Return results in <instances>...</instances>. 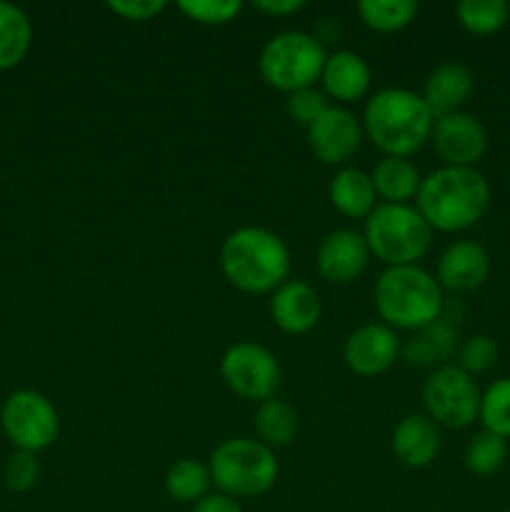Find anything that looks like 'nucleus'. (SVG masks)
<instances>
[{
  "mask_svg": "<svg viewBox=\"0 0 510 512\" xmlns=\"http://www.w3.org/2000/svg\"><path fill=\"white\" fill-rule=\"evenodd\" d=\"M220 270L243 293H273L290 280V250L275 230L240 225L220 245Z\"/></svg>",
  "mask_w": 510,
  "mask_h": 512,
  "instance_id": "nucleus-1",
  "label": "nucleus"
},
{
  "mask_svg": "<svg viewBox=\"0 0 510 512\" xmlns=\"http://www.w3.org/2000/svg\"><path fill=\"white\" fill-rule=\"evenodd\" d=\"M490 205V185L478 168L440 165L423 175L415 208L440 233H460L478 223Z\"/></svg>",
  "mask_w": 510,
  "mask_h": 512,
  "instance_id": "nucleus-2",
  "label": "nucleus"
},
{
  "mask_svg": "<svg viewBox=\"0 0 510 512\" xmlns=\"http://www.w3.org/2000/svg\"><path fill=\"white\" fill-rule=\"evenodd\" d=\"M363 133L383 155L410 158L430 143L435 115L423 95L408 88H380L363 110Z\"/></svg>",
  "mask_w": 510,
  "mask_h": 512,
  "instance_id": "nucleus-3",
  "label": "nucleus"
},
{
  "mask_svg": "<svg viewBox=\"0 0 510 512\" xmlns=\"http://www.w3.org/2000/svg\"><path fill=\"white\" fill-rule=\"evenodd\" d=\"M373 305L393 330H423L443 315L445 298L433 273L420 265H395L375 280Z\"/></svg>",
  "mask_w": 510,
  "mask_h": 512,
  "instance_id": "nucleus-4",
  "label": "nucleus"
},
{
  "mask_svg": "<svg viewBox=\"0 0 510 512\" xmlns=\"http://www.w3.org/2000/svg\"><path fill=\"white\" fill-rule=\"evenodd\" d=\"M210 480L228 498H260L278 483L280 465L275 450L258 438H225L208 458Z\"/></svg>",
  "mask_w": 510,
  "mask_h": 512,
  "instance_id": "nucleus-5",
  "label": "nucleus"
},
{
  "mask_svg": "<svg viewBox=\"0 0 510 512\" xmlns=\"http://www.w3.org/2000/svg\"><path fill=\"white\" fill-rule=\"evenodd\" d=\"M363 235L370 255L385 263V268L418 265V260L428 255L430 243H433V228L410 203L375 205L373 213L365 218Z\"/></svg>",
  "mask_w": 510,
  "mask_h": 512,
  "instance_id": "nucleus-6",
  "label": "nucleus"
},
{
  "mask_svg": "<svg viewBox=\"0 0 510 512\" xmlns=\"http://www.w3.org/2000/svg\"><path fill=\"white\" fill-rule=\"evenodd\" d=\"M325 58L328 50L318 35L305 30H283L263 45L258 70L270 88L290 95L318 83Z\"/></svg>",
  "mask_w": 510,
  "mask_h": 512,
  "instance_id": "nucleus-7",
  "label": "nucleus"
},
{
  "mask_svg": "<svg viewBox=\"0 0 510 512\" xmlns=\"http://www.w3.org/2000/svg\"><path fill=\"white\" fill-rule=\"evenodd\" d=\"M480 393L473 375L460 365L445 363L433 368L423 383L425 415L440 428H468L480 415Z\"/></svg>",
  "mask_w": 510,
  "mask_h": 512,
  "instance_id": "nucleus-8",
  "label": "nucleus"
},
{
  "mask_svg": "<svg viewBox=\"0 0 510 512\" xmlns=\"http://www.w3.org/2000/svg\"><path fill=\"white\" fill-rule=\"evenodd\" d=\"M220 378L238 398L263 403L280 388L283 370L273 350L255 340H238L220 358Z\"/></svg>",
  "mask_w": 510,
  "mask_h": 512,
  "instance_id": "nucleus-9",
  "label": "nucleus"
},
{
  "mask_svg": "<svg viewBox=\"0 0 510 512\" xmlns=\"http://www.w3.org/2000/svg\"><path fill=\"white\" fill-rule=\"evenodd\" d=\"M0 420L10 443L25 453H40L50 448L60 433L58 410L35 390H15L5 400Z\"/></svg>",
  "mask_w": 510,
  "mask_h": 512,
  "instance_id": "nucleus-10",
  "label": "nucleus"
},
{
  "mask_svg": "<svg viewBox=\"0 0 510 512\" xmlns=\"http://www.w3.org/2000/svg\"><path fill=\"white\" fill-rule=\"evenodd\" d=\"M363 135V123L343 105H330L310 128H305L310 153L320 163L340 165V168H345L348 160L355 158Z\"/></svg>",
  "mask_w": 510,
  "mask_h": 512,
  "instance_id": "nucleus-11",
  "label": "nucleus"
},
{
  "mask_svg": "<svg viewBox=\"0 0 510 512\" xmlns=\"http://www.w3.org/2000/svg\"><path fill=\"white\" fill-rule=\"evenodd\" d=\"M430 143L443 165L475 168L488 150V130L475 115L458 110V113L435 118Z\"/></svg>",
  "mask_w": 510,
  "mask_h": 512,
  "instance_id": "nucleus-12",
  "label": "nucleus"
},
{
  "mask_svg": "<svg viewBox=\"0 0 510 512\" xmlns=\"http://www.w3.org/2000/svg\"><path fill=\"white\" fill-rule=\"evenodd\" d=\"M400 355V340L390 325L365 323L345 338L343 360L350 373L360 378H375L388 373Z\"/></svg>",
  "mask_w": 510,
  "mask_h": 512,
  "instance_id": "nucleus-13",
  "label": "nucleus"
},
{
  "mask_svg": "<svg viewBox=\"0 0 510 512\" xmlns=\"http://www.w3.org/2000/svg\"><path fill=\"white\" fill-rule=\"evenodd\" d=\"M370 258L373 255L365 243V235L353 228L330 230L315 250L318 273L335 285L355 283L368 270Z\"/></svg>",
  "mask_w": 510,
  "mask_h": 512,
  "instance_id": "nucleus-14",
  "label": "nucleus"
},
{
  "mask_svg": "<svg viewBox=\"0 0 510 512\" xmlns=\"http://www.w3.org/2000/svg\"><path fill=\"white\" fill-rule=\"evenodd\" d=\"M490 253L478 240H455L438 258V283L450 293H473L488 280Z\"/></svg>",
  "mask_w": 510,
  "mask_h": 512,
  "instance_id": "nucleus-15",
  "label": "nucleus"
},
{
  "mask_svg": "<svg viewBox=\"0 0 510 512\" xmlns=\"http://www.w3.org/2000/svg\"><path fill=\"white\" fill-rule=\"evenodd\" d=\"M270 320L288 335H305L318 325L323 305L318 290L310 283L290 278L270 293Z\"/></svg>",
  "mask_w": 510,
  "mask_h": 512,
  "instance_id": "nucleus-16",
  "label": "nucleus"
},
{
  "mask_svg": "<svg viewBox=\"0 0 510 512\" xmlns=\"http://www.w3.org/2000/svg\"><path fill=\"white\" fill-rule=\"evenodd\" d=\"M440 425L425 413H410L393 428L390 448L405 468H428L440 453Z\"/></svg>",
  "mask_w": 510,
  "mask_h": 512,
  "instance_id": "nucleus-17",
  "label": "nucleus"
},
{
  "mask_svg": "<svg viewBox=\"0 0 510 512\" xmlns=\"http://www.w3.org/2000/svg\"><path fill=\"white\" fill-rule=\"evenodd\" d=\"M475 90V75L468 65L455 63H440L433 73L428 75L423 85V100L430 108L435 118L440 115H450L463 110V105L473 98Z\"/></svg>",
  "mask_w": 510,
  "mask_h": 512,
  "instance_id": "nucleus-18",
  "label": "nucleus"
},
{
  "mask_svg": "<svg viewBox=\"0 0 510 512\" xmlns=\"http://www.w3.org/2000/svg\"><path fill=\"white\" fill-rule=\"evenodd\" d=\"M320 83H323V93L328 98L340 100V103H353L370 90L373 70L363 55L343 48L328 53L323 73H320Z\"/></svg>",
  "mask_w": 510,
  "mask_h": 512,
  "instance_id": "nucleus-19",
  "label": "nucleus"
},
{
  "mask_svg": "<svg viewBox=\"0 0 510 512\" xmlns=\"http://www.w3.org/2000/svg\"><path fill=\"white\" fill-rule=\"evenodd\" d=\"M328 200L340 215L353 220H365L380 203L370 173L353 168V165H345L330 178Z\"/></svg>",
  "mask_w": 510,
  "mask_h": 512,
  "instance_id": "nucleus-20",
  "label": "nucleus"
},
{
  "mask_svg": "<svg viewBox=\"0 0 510 512\" xmlns=\"http://www.w3.org/2000/svg\"><path fill=\"white\" fill-rule=\"evenodd\" d=\"M370 180L380 203H410L418 195L423 175L410 158L383 155L370 170Z\"/></svg>",
  "mask_w": 510,
  "mask_h": 512,
  "instance_id": "nucleus-21",
  "label": "nucleus"
},
{
  "mask_svg": "<svg viewBox=\"0 0 510 512\" xmlns=\"http://www.w3.org/2000/svg\"><path fill=\"white\" fill-rule=\"evenodd\" d=\"M298 430V410L288 400L273 395V398L258 403V410H255V433H258L260 443H265L273 450L288 448L298 438Z\"/></svg>",
  "mask_w": 510,
  "mask_h": 512,
  "instance_id": "nucleus-22",
  "label": "nucleus"
},
{
  "mask_svg": "<svg viewBox=\"0 0 510 512\" xmlns=\"http://www.w3.org/2000/svg\"><path fill=\"white\" fill-rule=\"evenodd\" d=\"M455 338H458V333H455L453 325L445 320L443 310V315H440L435 323L418 330V338H413L405 345V360H408L410 365H435V368H440L455 350Z\"/></svg>",
  "mask_w": 510,
  "mask_h": 512,
  "instance_id": "nucleus-23",
  "label": "nucleus"
},
{
  "mask_svg": "<svg viewBox=\"0 0 510 512\" xmlns=\"http://www.w3.org/2000/svg\"><path fill=\"white\" fill-rule=\"evenodd\" d=\"M33 40V25L30 18L13 3L0 0V70L15 68Z\"/></svg>",
  "mask_w": 510,
  "mask_h": 512,
  "instance_id": "nucleus-24",
  "label": "nucleus"
},
{
  "mask_svg": "<svg viewBox=\"0 0 510 512\" xmlns=\"http://www.w3.org/2000/svg\"><path fill=\"white\" fill-rule=\"evenodd\" d=\"M165 493L170 495L178 503H198L205 495L213 493V480H210L208 463H200V460L183 458L178 463H173L165 473Z\"/></svg>",
  "mask_w": 510,
  "mask_h": 512,
  "instance_id": "nucleus-25",
  "label": "nucleus"
},
{
  "mask_svg": "<svg viewBox=\"0 0 510 512\" xmlns=\"http://www.w3.org/2000/svg\"><path fill=\"white\" fill-rule=\"evenodd\" d=\"M358 15L375 33H395L408 28L418 15L415 0H360Z\"/></svg>",
  "mask_w": 510,
  "mask_h": 512,
  "instance_id": "nucleus-26",
  "label": "nucleus"
},
{
  "mask_svg": "<svg viewBox=\"0 0 510 512\" xmlns=\"http://www.w3.org/2000/svg\"><path fill=\"white\" fill-rule=\"evenodd\" d=\"M455 18L468 33L493 35L510 23V5L505 0H460Z\"/></svg>",
  "mask_w": 510,
  "mask_h": 512,
  "instance_id": "nucleus-27",
  "label": "nucleus"
},
{
  "mask_svg": "<svg viewBox=\"0 0 510 512\" xmlns=\"http://www.w3.org/2000/svg\"><path fill=\"white\" fill-rule=\"evenodd\" d=\"M505 458H508V440L488 433V430H480L478 435H473L463 455L465 468L473 475H480V478L498 473L505 465Z\"/></svg>",
  "mask_w": 510,
  "mask_h": 512,
  "instance_id": "nucleus-28",
  "label": "nucleus"
},
{
  "mask_svg": "<svg viewBox=\"0 0 510 512\" xmlns=\"http://www.w3.org/2000/svg\"><path fill=\"white\" fill-rule=\"evenodd\" d=\"M483 430L510 438V378H500L485 388L480 398V415Z\"/></svg>",
  "mask_w": 510,
  "mask_h": 512,
  "instance_id": "nucleus-29",
  "label": "nucleus"
},
{
  "mask_svg": "<svg viewBox=\"0 0 510 512\" xmlns=\"http://www.w3.org/2000/svg\"><path fill=\"white\" fill-rule=\"evenodd\" d=\"M495 363H498V343L490 335H470L458 348V365L473 378L480 373H488Z\"/></svg>",
  "mask_w": 510,
  "mask_h": 512,
  "instance_id": "nucleus-30",
  "label": "nucleus"
},
{
  "mask_svg": "<svg viewBox=\"0 0 510 512\" xmlns=\"http://www.w3.org/2000/svg\"><path fill=\"white\" fill-rule=\"evenodd\" d=\"M178 10L200 25H225L238 18L243 3L240 0H180Z\"/></svg>",
  "mask_w": 510,
  "mask_h": 512,
  "instance_id": "nucleus-31",
  "label": "nucleus"
},
{
  "mask_svg": "<svg viewBox=\"0 0 510 512\" xmlns=\"http://www.w3.org/2000/svg\"><path fill=\"white\" fill-rule=\"evenodd\" d=\"M328 108V95H325L323 90L315 88V85L313 88L295 90V93H290L288 98H285V113H288V118L293 120L295 125H300L303 130L310 128V125H313Z\"/></svg>",
  "mask_w": 510,
  "mask_h": 512,
  "instance_id": "nucleus-32",
  "label": "nucleus"
},
{
  "mask_svg": "<svg viewBox=\"0 0 510 512\" xmlns=\"http://www.w3.org/2000/svg\"><path fill=\"white\" fill-rule=\"evenodd\" d=\"M40 478V463L35 453H25V450H15L5 463V485L15 493H28L35 488Z\"/></svg>",
  "mask_w": 510,
  "mask_h": 512,
  "instance_id": "nucleus-33",
  "label": "nucleus"
},
{
  "mask_svg": "<svg viewBox=\"0 0 510 512\" xmlns=\"http://www.w3.org/2000/svg\"><path fill=\"white\" fill-rule=\"evenodd\" d=\"M108 8L113 10L118 18L133 20V23H145V20L155 18L168 8L165 0H110Z\"/></svg>",
  "mask_w": 510,
  "mask_h": 512,
  "instance_id": "nucleus-34",
  "label": "nucleus"
},
{
  "mask_svg": "<svg viewBox=\"0 0 510 512\" xmlns=\"http://www.w3.org/2000/svg\"><path fill=\"white\" fill-rule=\"evenodd\" d=\"M193 512H245L243 505L238 503L235 498H228L223 493H208L203 500L193 505Z\"/></svg>",
  "mask_w": 510,
  "mask_h": 512,
  "instance_id": "nucleus-35",
  "label": "nucleus"
},
{
  "mask_svg": "<svg viewBox=\"0 0 510 512\" xmlns=\"http://www.w3.org/2000/svg\"><path fill=\"white\" fill-rule=\"evenodd\" d=\"M253 8L265 15H273V18H288L305 8V0H255Z\"/></svg>",
  "mask_w": 510,
  "mask_h": 512,
  "instance_id": "nucleus-36",
  "label": "nucleus"
},
{
  "mask_svg": "<svg viewBox=\"0 0 510 512\" xmlns=\"http://www.w3.org/2000/svg\"><path fill=\"white\" fill-rule=\"evenodd\" d=\"M500 512H510V510H500Z\"/></svg>",
  "mask_w": 510,
  "mask_h": 512,
  "instance_id": "nucleus-37",
  "label": "nucleus"
}]
</instances>
